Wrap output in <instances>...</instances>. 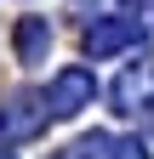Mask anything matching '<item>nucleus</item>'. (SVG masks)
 I'll list each match as a JSON object with an SVG mask.
<instances>
[{
    "label": "nucleus",
    "instance_id": "f03ea898",
    "mask_svg": "<svg viewBox=\"0 0 154 159\" xmlns=\"http://www.w3.org/2000/svg\"><path fill=\"white\" fill-rule=\"evenodd\" d=\"M91 97H97L91 68H63V74H51V85H46V108H51V119H74L80 108H91Z\"/></svg>",
    "mask_w": 154,
    "mask_h": 159
},
{
    "label": "nucleus",
    "instance_id": "1a4fd4ad",
    "mask_svg": "<svg viewBox=\"0 0 154 159\" xmlns=\"http://www.w3.org/2000/svg\"><path fill=\"white\" fill-rule=\"evenodd\" d=\"M0 159H12V153H0Z\"/></svg>",
    "mask_w": 154,
    "mask_h": 159
},
{
    "label": "nucleus",
    "instance_id": "f257e3e1",
    "mask_svg": "<svg viewBox=\"0 0 154 159\" xmlns=\"http://www.w3.org/2000/svg\"><path fill=\"white\" fill-rule=\"evenodd\" d=\"M46 119H51V108H46V91H40V97H34V91H17L12 102L0 108V148L40 136V131H46Z\"/></svg>",
    "mask_w": 154,
    "mask_h": 159
},
{
    "label": "nucleus",
    "instance_id": "423d86ee",
    "mask_svg": "<svg viewBox=\"0 0 154 159\" xmlns=\"http://www.w3.org/2000/svg\"><path fill=\"white\" fill-rule=\"evenodd\" d=\"M108 148H114V136L108 131H91V136H74L57 159H108Z\"/></svg>",
    "mask_w": 154,
    "mask_h": 159
},
{
    "label": "nucleus",
    "instance_id": "7ed1b4c3",
    "mask_svg": "<svg viewBox=\"0 0 154 159\" xmlns=\"http://www.w3.org/2000/svg\"><path fill=\"white\" fill-rule=\"evenodd\" d=\"M108 102H114V114H126V119H137L143 108H154V63H126L120 68V80H114V91H108Z\"/></svg>",
    "mask_w": 154,
    "mask_h": 159
},
{
    "label": "nucleus",
    "instance_id": "0eeeda50",
    "mask_svg": "<svg viewBox=\"0 0 154 159\" xmlns=\"http://www.w3.org/2000/svg\"><path fill=\"white\" fill-rule=\"evenodd\" d=\"M108 159H148V142H143V136H114Z\"/></svg>",
    "mask_w": 154,
    "mask_h": 159
},
{
    "label": "nucleus",
    "instance_id": "6e6552de",
    "mask_svg": "<svg viewBox=\"0 0 154 159\" xmlns=\"http://www.w3.org/2000/svg\"><path fill=\"white\" fill-rule=\"evenodd\" d=\"M126 6H148V0H126Z\"/></svg>",
    "mask_w": 154,
    "mask_h": 159
},
{
    "label": "nucleus",
    "instance_id": "20e7f679",
    "mask_svg": "<svg viewBox=\"0 0 154 159\" xmlns=\"http://www.w3.org/2000/svg\"><path fill=\"white\" fill-rule=\"evenodd\" d=\"M126 46H143V23L137 17H103L86 29V57H114Z\"/></svg>",
    "mask_w": 154,
    "mask_h": 159
},
{
    "label": "nucleus",
    "instance_id": "39448f33",
    "mask_svg": "<svg viewBox=\"0 0 154 159\" xmlns=\"http://www.w3.org/2000/svg\"><path fill=\"white\" fill-rule=\"evenodd\" d=\"M46 51H51V23L17 17V63H46Z\"/></svg>",
    "mask_w": 154,
    "mask_h": 159
}]
</instances>
